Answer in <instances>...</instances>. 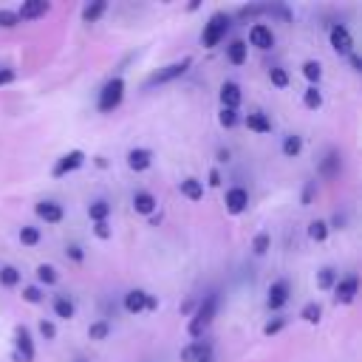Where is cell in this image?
<instances>
[{
    "label": "cell",
    "instance_id": "52a82bcc",
    "mask_svg": "<svg viewBox=\"0 0 362 362\" xmlns=\"http://www.w3.org/2000/svg\"><path fill=\"white\" fill-rule=\"evenodd\" d=\"M82 164H85V153H82V150H68L65 156H60V159H57L52 176H54V179H63V176H68V173L80 170Z\"/></svg>",
    "mask_w": 362,
    "mask_h": 362
},
{
    "label": "cell",
    "instance_id": "836d02e7",
    "mask_svg": "<svg viewBox=\"0 0 362 362\" xmlns=\"http://www.w3.org/2000/svg\"><path fill=\"white\" fill-rule=\"evenodd\" d=\"M308 238L317 240V244H323V240L328 238V221H320V218L311 221V224H308Z\"/></svg>",
    "mask_w": 362,
    "mask_h": 362
},
{
    "label": "cell",
    "instance_id": "7a4b0ae2",
    "mask_svg": "<svg viewBox=\"0 0 362 362\" xmlns=\"http://www.w3.org/2000/svg\"><path fill=\"white\" fill-rule=\"evenodd\" d=\"M229 26H232V17H229V14H224V12L212 14V17H210V23L204 26V32H201V45H204V48H215V45H221V40L227 37Z\"/></svg>",
    "mask_w": 362,
    "mask_h": 362
},
{
    "label": "cell",
    "instance_id": "cb8c5ba5",
    "mask_svg": "<svg viewBox=\"0 0 362 362\" xmlns=\"http://www.w3.org/2000/svg\"><path fill=\"white\" fill-rule=\"evenodd\" d=\"M280 150H283V156H286V159H297V156L303 153V136H297V133L283 136Z\"/></svg>",
    "mask_w": 362,
    "mask_h": 362
},
{
    "label": "cell",
    "instance_id": "7c38bea8",
    "mask_svg": "<svg viewBox=\"0 0 362 362\" xmlns=\"http://www.w3.org/2000/svg\"><path fill=\"white\" fill-rule=\"evenodd\" d=\"M249 43L255 48H260V52H269V48L275 45V32L269 26H263V23H255V26L249 29Z\"/></svg>",
    "mask_w": 362,
    "mask_h": 362
},
{
    "label": "cell",
    "instance_id": "f1b7e54d",
    "mask_svg": "<svg viewBox=\"0 0 362 362\" xmlns=\"http://www.w3.org/2000/svg\"><path fill=\"white\" fill-rule=\"evenodd\" d=\"M88 337H91V340H96V343L108 340V337H111V323H108V320H96V323H91V326H88Z\"/></svg>",
    "mask_w": 362,
    "mask_h": 362
},
{
    "label": "cell",
    "instance_id": "8992f818",
    "mask_svg": "<svg viewBox=\"0 0 362 362\" xmlns=\"http://www.w3.org/2000/svg\"><path fill=\"white\" fill-rule=\"evenodd\" d=\"M37 351H34V343H32V334L26 326H17L14 328V359L17 362H34Z\"/></svg>",
    "mask_w": 362,
    "mask_h": 362
},
{
    "label": "cell",
    "instance_id": "4316f807",
    "mask_svg": "<svg viewBox=\"0 0 362 362\" xmlns=\"http://www.w3.org/2000/svg\"><path fill=\"white\" fill-rule=\"evenodd\" d=\"M300 317H303L306 323H311V326H317V323H320V317H323V306H320L317 300L306 303V306L300 308Z\"/></svg>",
    "mask_w": 362,
    "mask_h": 362
},
{
    "label": "cell",
    "instance_id": "4fadbf2b",
    "mask_svg": "<svg viewBox=\"0 0 362 362\" xmlns=\"http://www.w3.org/2000/svg\"><path fill=\"white\" fill-rule=\"evenodd\" d=\"M34 212H37V218L45 221V224H60L65 218L63 204H57V201H37Z\"/></svg>",
    "mask_w": 362,
    "mask_h": 362
},
{
    "label": "cell",
    "instance_id": "f5cc1de1",
    "mask_svg": "<svg viewBox=\"0 0 362 362\" xmlns=\"http://www.w3.org/2000/svg\"><path fill=\"white\" fill-rule=\"evenodd\" d=\"M161 224V212H153L150 215V227H159Z\"/></svg>",
    "mask_w": 362,
    "mask_h": 362
},
{
    "label": "cell",
    "instance_id": "816d5d0a",
    "mask_svg": "<svg viewBox=\"0 0 362 362\" xmlns=\"http://www.w3.org/2000/svg\"><path fill=\"white\" fill-rule=\"evenodd\" d=\"M156 308H159V297L148 292V306H144V311H156Z\"/></svg>",
    "mask_w": 362,
    "mask_h": 362
},
{
    "label": "cell",
    "instance_id": "7dc6e473",
    "mask_svg": "<svg viewBox=\"0 0 362 362\" xmlns=\"http://www.w3.org/2000/svg\"><path fill=\"white\" fill-rule=\"evenodd\" d=\"M328 229H346V215L337 212L334 218H331V224H328Z\"/></svg>",
    "mask_w": 362,
    "mask_h": 362
},
{
    "label": "cell",
    "instance_id": "f35d334b",
    "mask_svg": "<svg viewBox=\"0 0 362 362\" xmlns=\"http://www.w3.org/2000/svg\"><path fill=\"white\" fill-rule=\"evenodd\" d=\"M218 122H221V128H235L238 125V111H229V108H221V113H218Z\"/></svg>",
    "mask_w": 362,
    "mask_h": 362
},
{
    "label": "cell",
    "instance_id": "8d00e7d4",
    "mask_svg": "<svg viewBox=\"0 0 362 362\" xmlns=\"http://www.w3.org/2000/svg\"><path fill=\"white\" fill-rule=\"evenodd\" d=\"M269 82H272L275 88H289V74H286V68L272 65V68H269Z\"/></svg>",
    "mask_w": 362,
    "mask_h": 362
},
{
    "label": "cell",
    "instance_id": "d4e9b609",
    "mask_svg": "<svg viewBox=\"0 0 362 362\" xmlns=\"http://www.w3.org/2000/svg\"><path fill=\"white\" fill-rule=\"evenodd\" d=\"M340 167H343V156L337 153V150H328V156L320 161V173H323L326 179H334Z\"/></svg>",
    "mask_w": 362,
    "mask_h": 362
},
{
    "label": "cell",
    "instance_id": "8fae6325",
    "mask_svg": "<svg viewBox=\"0 0 362 362\" xmlns=\"http://www.w3.org/2000/svg\"><path fill=\"white\" fill-rule=\"evenodd\" d=\"M289 295H292V286H289V280H275V283L269 286L267 306H269L272 311H278V308H283V306L289 303Z\"/></svg>",
    "mask_w": 362,
    "mask_h": 362
},
{
    "label": "cell",
    "instance_id": "ab89813d",
    "mask_svg": "<svg viewBox=\"0 0 362 362\" xmlns=\"http://www.w3.org/2000/svg\"><path fill=\"white\" fill-rule=\"evenodd\" d=\"M17 12H12V9H0V29H14L17 26Z\"/></svg>",
    "mask_w": 362,
    "mask_h": 362
},
{
    "label": "cell",
    "instance_id": "9a60e30c",
    "mask_svg": "<svg viewBox=\"0 0 362 362\" xmlns=\"http://www.w3.org/2000/svg\"><path fill=\"white\" fill-rule=\"evenodd\" d=\"M52 12V3H45V0H26L20 9H17V20H37V17H45Z\"/></svg>",
    "mask_w": 362,
    "mask_h": 362
},
{
    "label": "cell",
    "instance_id": "e575fe53",
    "mask_svg": "<svg viewBox=\"0 0 362 362\" xmlns=\"http://www.w3.org/2000/svg\"><path fill=\"white\" fill-rule=\"evenodd\" d=\"M17 283H20V269L17 267H3V269H0V286L14 289Z\"/></svg>",
    "mask_w": 362,
    "mask_h": 362
},
{
    "label": "cell",
    "instance_id": "c3c4849f",
    "mask_svg": "<svg viewBox=\"0 0 362 362\" xmlns=\"http://www.w3.org/2000/svg\"><path fill=\"white\" fill-rule=\"evenodd\" d=\"M210 187H221V170H218V167H212V170H210V181H207Z\"/></svg>",
    "mask_w": 362,
    "mask_h": 362
},
{
    "label": "cell",
    "instance_id": "ee69618b",
    "mask_svg": "<svg viewBox=\"0 0 362 362\" xmlns=\"http://www.w3.org/2000/svg\"><path fill=\"white\" fill-rule=\"evenodd\" d=\"M40 337H43V340H54V337H57V326L52 320H40Z\"/></svg>",
    "mask_w": 362,
    "mask_h": 362
},
{
    "label": "cell",
    "instance_id": "3957f363",
    "mask_svg": "<svg viewBox=\"0 0 362 362\" xmlns=\"http://www.w3.org/2000/svg\"><path fill=\"white\" fill-rule=\"evenodd\" d=\"M122 100H125V80L122 77H113V80H108L105 85H102V91H100V111L102 113H113L119 105H122Z\"/></svg>",
    "mask_w": 362,
    "mask_h": 362
},
{
    "label": "cell",
    "instance_id": "74e56055",
    "mask_svg": "<svg viewBox=\"0 0 362 362\" xmlns=\"http://www.w3.org/2000/svg\"><path fill=\"white\" fill-rule=\"evenodd\" d=\"M267 12V6L263 3H249V6H240L238 9V20H255L258 14H263Z\"/></svg>",
    "mask_w": 362,
    "mask_h": 362
},
{
    "label": "cell",
    "instance_id": "4dcf8cb0",
    "mask_svg": "<svg viewBox=\"0 0 362 362\" xmlns=\"http://www.w3.org/2000/svg\"><path fill=\"white\" fill-rule=\"evenodd\" d=\"M303 77H306L311 85H317V82L323 80V65H320L317 60H306V63H303Z\"/></svg>",
    "mask_w": 362,
    "mask_h": 362
},
{
    "label": "cell",
    "instance_id": "7bdbcfd3",
    "mask_svg": "<svg viewBox=\"0 0 362 362\" xmlns=\"http://www.w3.org/2000/svg\"><path fill=\"white\" fill-rule=\"evenodd\" d=\"M93 235L100 240H111L113 238V227L108 221H100V224H93Z\"/></svg>",
    "mask_w": 362,
    "mask_h": 362
},
{
    "label": "cell",
    "instance_id": "603a6c76",
    "mask_svg": "<svg viewBox=\"0 0 362 362\" xmlns=\"http://www.w3.org/2000/svg\"><path fill=\"white\" fill-rule=\"evenodd\" d=\"M111 201H105V199H96V201H91L88 204V218L93 221V224H100V221H108V215H111Z\"/></svg>",
    "mask_w": 362,
    "mask_h": 362
},
{
    "label": "cell",
    "instance_id": "9c48e42d",
    "mask_svg": "<svg viewBox=\"0 0 362 362\" xmlns=\"http://www.w3.org/2000/svg\"><path fill=\"white\" fill-rule=\"evenodd\" d=\"M224 204H227L229 215H240L249 207V190L247 187H229L227 196H224Z\"/></svg>",
    "mask_w": 362,
    "mask_h": 362
},
{
    "label": "cell",
    "instance_id": "ba28073f",
    "mask_svg": "<svg viewBox=\"0 0 362 362\" xmlns=\"http://www.w3.org/2000/svg\"><path fill=\"white\" fill-rule=\"evenodd\" d=\"M331 48L337 54H343V57L354 54V37H351V32L343 26V23L331 26Z\"/></svg>",
    "mask_w": 362,
    "mask_h": 362
},
{
    "label": "cell",
    "instance_id": "484cf974",
    "mask_svg": "<svg viewBox=\"0 0 362 362\" xmlns=\"http://www.w3.org/2000/svg\"><path fill=\"white\" fill-rule=\"evenodd\" d=\"M303 105H306L308 111H320V108H323V91H320L317 85H308V88L303 91Z\"/></svg>",
    "mask_w": 362,
    "mask_h": 362
},
{
    "label": "cell",
    "instance_id": "6da1fadb",
    "mask_svg": "<svg viewBox=\"0 0 362 362\" xmlns=\"http://www.w3.org/2000/svg\"><path fill=\"white\" fill-rule=\"evenodd\" d=\"M215 315H218V295H207L201 303H199V308H196V315H192V320L187 323V334L192 337V340H199V337L204 334V328L215 320Z\"/></svg>",
    "mask_w": 362,
    "mask_h": 362
},
{
    "label": "cell",
    "instance_id": "44dd1931",
    "mask_svg": "<svg viewBox=\"0 0 362 362\" xmlns=\"http://www.w3.org/2000/svg\"><path fill=\"white\" fill-rule=\"evenodd\" d=\"M179 190H181V196L190 199V201H201V199H204V181H199L196 176L184 179V181L179 184Z\"/></svg>",
    "mask_w": 362,
    "mask_h": 362
},
{
    "label": "cell",
    "instance_id": "60d3db41",
    "mask_svg": "<svg viewBox=\"0 0 362 362\" xmlns=\"http://www.w3.org/2000/svg\"><path fill=\"white\" fill-rule=\"evenodd\" d=\"M23 300L26 303H43V289L40 286H23Z\"/></svg>",
    "mask_w": 362,
    "mask_h": 362
},
{
    "label": "cell",
    "instance_id": "e0dca14e",
    "mask_svg": "<svg viewBox=\"0 0 362 362\" xmlns=\"http://www.w3.org/2000/svg\"><path fill=\"white\" fill-rule=\"evenodd\" d=\"M156 207H159V201H156L153 192H148V190H139L136 196H133V210L139 215H148V218H150V215L156 212Z\"/></svg>",
    "mask_w": 362,
    "mask_h": 362
},
{
    "label": "cell",
    "instance_id": "b9f144b4",
    "mask_svg": "<svg viewBox=\"0 0 362 362\" xmlns=\"http://www.w3.org/2000/svg\"><path fill=\"white\" fill-rule=\"evenodd\" d=\"M286 328V317H275V320H269L267 326H263V334L267 337H275V334H280Z\"/></svg>",
    "mask_w": 362,
    "mask_h": 362
},
{
    "label": "cell",
    "instance_id": "d6986e66",
    "mask_svg": "<svg viewBox=\"0 0 362 362\" xmlns=\"http://www.w3.org/2000/svg\"><path fill=\"white\" fill-rule=\"evenodd\" d=\"M52 306H54V315L60 320H74L77 317V306H74V300H71L68 295H57L52 300Z\"/></svg>",
    "mask_w": 362,
    "mask_h": 362
},
{
    "label": "cell",
    "instance_id": "f907efd6",
    "mask_svg": "<svg viewBox=\"0 0 362 362\" xmlns=\"http://www.w3.org/2000/svg\"><path fill=\"white\" fill-rule=\"evenodd\" d=\"M348 63H351V71H362V60H359V54H348Z\"/></svg>",
    "mask_w": 362,
    "mask_h": 362
},
{
    "label": "cell",
    "instance_id": "1f68e13d",
    "mask_svg": "<svg viewBox=\"0 0 362 362\" xmlns=\"http://www.w3.org/2000/svg\"><path fill=\"white\" fill-rule=\"evenodd\" d=\"M334 283H337V269L323 267V269L317 272V289H323V292H331Z\"/></svg>",
    "mask_w": 362,
    "mask_h": 362
},
{
    "label": "cell",
    "instance_id": "7402d4cb",
    "mask_svg": "<svg viewBox=\"0 0 362 362\" xmlns=\"http://www.w3.org/2000/svg\"><path fill=\"white\" fill-rule=\"evenodd\" d=\"M227 57H229L232 65H244L247 57H249V45H247L244 40H232V43L227 45Z\"/></svg>",
    "mask_w": 362,
    "mask_h": 362
},
{
    "label": "cell",
    "instance_id": "11a10c76",
    "mask_svg": "<svg viewBox=\"0 0 362 362\" xmlns=\"http://www.w3.org/2000/svg\"><path fill=\"white\" fill-rule=\"evenodd\" d=\"M77 362H85V359H77Z\"/></svg>",
    "mask_w": 362,
    "mask_h": 362
},
{
    "label": "cell",
    "instance_id": "ffe728a7",
    "mask_svg": "<svg viewBox=\"0 0 362 362\" xmlns=\"http://www.w3.org/2000/svg\"><path fill=\"white\" fill-rule=\"evenodd\" d=\"M244 125L252 131V133H272V119L267 116V113H247V119H244Z\"/></svg>",
    "mask_w": 362,
    "mask_h": 362
},
{
    "label": "cell",
    "instance_id": "277c9868",
    "mask_svg": "<svg viewBox=\"0 0 362 362\" xmlns=\"http://www.w3.org/2000/svg\"><path fill=\"white\" fill-rule=\"evenodd\" d=\"M190 65H192V57H181V60H176V63H170V65H164V68H159V71H156V74H150V80L144 82V88L173 82V80H179V77H184V74H187Z\"/></svg>",
    "mask_w": 362,
    "mask_h": 362
},
{
    "label": "cell",
    "instance_id": "d590c367",
    "mask_svg": "<svg viewBox=\"0 0 362 362\" xmlns=\"http://www.w3.org/2000/svg\"><path fill=\"white\" fill-rule=\"evenodd\" d=\"M269 247H272L269 232H258V235H255V240H252V252H255V255H267V252H269Z\"/></svg>",
    "mask_w": 362,
    "mask_h": 362
},
{
    "label": "cell",
    "instance_id": "ac0fdd59",
    "mask_svg": "<svg viewBox=\"0 0 362 362\" xmlns=\"http://www.w3.org/2000/svg\"><path fill=\"white\" fill-rule=\"evenodd\" d=\"M218 96H221V108H229V111H238L240 100H244V93H240V85H235V82H224Z\"/></svg>",
    "mask_w": 362,
    "mask_h": 362
},
{
    "label": "cell",
    "instance_id": "2e32d148",
    "mask_svg": "<svg viewBox=\"0 0 362 362\" xmlns=\"http://www.w3.org/2000/svg\"><path fill=\"white\" fill-rule=\"evenodd\" d=\"M122 306H125L128 315H142L144 306H148V292H144V289H131L122 300Z\"/></svg>",
    "mask_w": 362,
    "mask_h": 362
},
{
    "label": "cell",
    "instance_id": "f546056e",
    "mask_svg": "<svg viewBox=\"0 0 362 362\" xmlns=\"http://www.w3.org/2000/svg\"><path fill=\"white\" fill-rule=\"evenodd\" d=\"M105 12H108V3H105V0H96V3H88V6L82 9V20H85V23H96Z\"/></svg>",
    "mask_w": 362,
    "mask_h": 362
},
{
    "label": "cell",
    "instance_id": "5bb4252c",
    "mask_svg": "<svg viewBox=\"0 0 362 362\" xmlns=\"http://www.w3.org/2000/svg\"><path fill=\"white\" fill-rule=\"evenodd\" d=\"M125 161H128V167H131L133 173H144L153 164V150H148V148H133V150H128Z\"/></svg>",
    "mask_w": 362,
    "mask_h": 362
},
{
    "label": "cell",
    "instance_id": "db71d44e",
    "mask_svg": "<svg viewBox=\"0 0 362 362\" xmlns=\"http://www.w3.org/2000/svg\"><path fill=\"white\" fill-rule=\"evenodd\" d=\"M218 161H221V164H224V161H229V150H224V148H221V150H218Z\"/></svg>",
    "mask_w": 362,
    "mask_h": 362
},
{
    "label": "cell",
    "instance_id": "5b68a950",
    "mask_svg": "<svg viewBox=\"0 0 362 362\" xmlns=\"http://www.w3.org/2000/svg\"><path fill=\"white\" fill-rule=\"evenodd\" d=\"M334 300L343 303V306H351L357 300V292H359V278L357 275H346V278H337L334 283Z\"/></svg>",
    "mask_w": 362,
    "mask_h": 362
},
{
    "label": "cell",
    "instance_id": "681fc988",
    "mask_svg": "<svg viewBox=\"0 0 362 362\" xmlns=\"http://www.w3.org/2000/svg\"><path fill=\"white\" fill-rule=\"evenodd\" d=\"M9 82H14V71L3 68V71H0V85H9Z\"/></svg>",
    "mask_w": 362,
    "mask_h": 362
},
{
    "label": "cell",
    "instance_id": "83f0119b",
    "mask_svg": "<svg viewBox=\"0 0 362 362\" xmlns=\"http://www.w3.org/2000/svg\"><path fill=\"white\" fill-rule=\"evenodd\" d=\"M37 280H40L43 286H54V283L60 280L57 267H52V263H40V267H37Z\"/></svg>",
    "mask_w": 362,
    "mask_h": 362
},
{
    "label": "cell",
    "instance_id": "f6af8a7d",
    "mask_svg": "<svg viewBox=\"0 0 362 362\" xmlns=\"http://www.w3.org/2000/svg\"><path fill=\"white\" fill-rule=\"evenodd\" d=\"M65 255H68L71 260H77V263L85 260V249H82L80 244H68V247H65Z\"/></svg>",
    "mask_w": 362,
    "mask_h": 362
},
{
    "label": "cell",
    "instance_id": "30bf717a",
    "mask_svg": "<svg viewBox=\"0 0 362 362\" xmlns=\"http://www.w3.org/2000/svg\"><path fill=\"white\" fill-rule=\"evenodd\" d=\"M181 362H212V346L201 343V340H192L190 346L181 348Z\"/></svg>",
    "mask_w": 362,
    "mask_h": 362
},
{
    "label": "cell",
    "instance_id": "bcb514c9",
    "mask_svg": "<svg viewBox=\"0 0 362 362\" xmlns=\"http://www.w3.org/2000/svg\"><path fill=\"white\" fill-rule=\"evenodd\" d=\"M315 190H317V184H315V181H308V184L303 187V199H300V201H303V207H308V204H311V199H315Z\"/></svg>",
    "mask_w": 362,
    "mask_h": 362
},
{
    "label": "cell",
    "instance_id": "d6a6232c",
    "mask_svg": "<svg viewBox=\"0 0 362 362\" xmlns=\"http://www.w3.org/2000/svg\"><path fill=\"white\" fill-rule=\"evenodd\" d=\"M20 244L23 247H37L40 244V227H32V224L20 227Z\"/></svg>",
    "mask_w": 362,
    "mask_h": 362
}]
</instances>
